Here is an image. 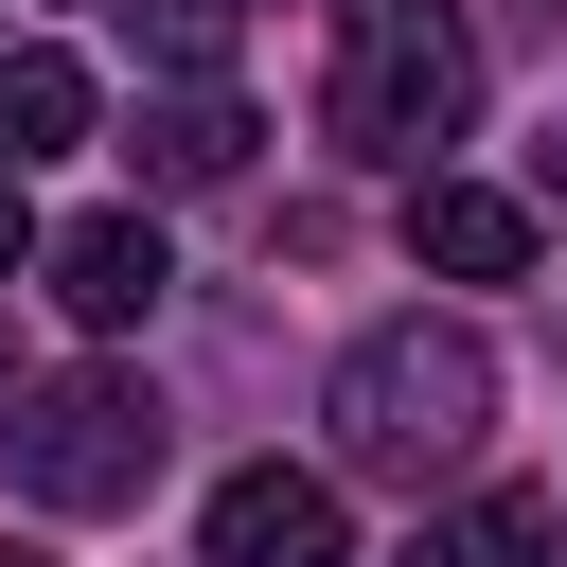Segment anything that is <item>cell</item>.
<instances>
[{
	"label": "cell",
	"instance_id": "30bf717a",
	"mask_svg": "<svg viewBox=\"0 0 567 567\" xmlns=\"http://www.w3.org/2000/svg\"><path fill=\"white\" fill-rule=\"evenodd\" d=\"M532 195H549V213H567V106H549V142H532Z\"/></svg>",
	"mask_w": 567,
	"mask_h": 567
},
{
	"label": "cell",
	"instance_id": "4fadbf2b",
	"mask_svg": "<svg viewBox=\"0 0 567 567\" xmlns=\"http://www.w3.org/2000/svg\"><path fill=\"white\" fill-rule=\"evenodd\" d=\"M0 567H53V549H0Z\"/></svg>",
	"mask_w": 567,
	"mask_h": 567
},
{
	"label": "cell",
	"instance_id": "8fae6325",
	"mask_svg": "<svg viewBox=\"0 0 567 567\" xmlns=\"http://www.w3.org/2000/svg\"><path fill=\"white\" fill-rule=\"evenodd\" d=\"M35 248H53V230H35V213H18V177H0V266H35Z\"/></svg>",
	"mask_w": 567,
	"mask_h": 567
},
{
	"label": "cell",
	"instance_id": "9c48e42d",
	"mask_svg": "<svg viewBox=\"0 0 567 567\" xmlns=\"http://www.w3.org/2000/svg\"><path fill=\"white\" fill-rule=\"evenodd\" d=\"M390 567H549V496H461V514H425Z\"/></svg>",
	"mask_w": 567,
	"mask_h": 567
},
{
	"label": "cell",
	"instance_id": "ba28073f",
	"mask_svg": "<svg viewBox=\"0 0 567 567\" xmlns=\"http://www.w3.org/2000/svg\"><path fill=\"white\" fill-rule=\"evenodd\" d=\"M71 142H89V71L35 53V35H0V177L18 159H71Z\"/></svg>",
	"mask_w": 567,
	"mask_h": 567
},
{
	"label": "cell",
	"instance_id": "52a82bcc",
	"mask_svg": "<svg viewBox=\"0 0 567 567\" xmlns=\"http://www.w3.org/2000/svg\"><path fill=\"white\" fill-rule=\"evenodd\" d=\"M248 142H266V124H248L230 89H142V124H124V159H142L159 195H213V177H248Z\"/></svg>",
	"mask_w": 567,
	"mask_h": 567
},
{
	"label": "cell",
	"instance_id": "8992f818",
	"mask_svg": "<svg viewBox=\"0 0 567 567\" xmlns=\"http://www.w3.org/2000/svg\"><path fill=\"white\" fill-rule=\"evenodd\" d=\"M35 266H53V301H71V319H89V337H124V319H142V301H159V284H177V266H159V230H142V213H71V230H53V248H35Z\"/></svg>",
	"mask_w": 567,
	"mask_h": 567
},
{
	"label": "cell",
	"instance_id": "277c9868",
	"mask_svg": "<svg viewBox=\"0 0 567 567\" xmlns=\"http://www.w3.org/2000/svg\"><path fill=\"white\" fill-rule=\"evenodd\" d=\"M213 567H354V514H337V478H301V461H248V478H213V532H195Z\"/></svg>",
	"mask_w": 567,
	"mask_h": 567
},
{
	"label": "cell",
	"instance_id": "5b68a950",
	"mask_svg": "<svg viewBox=\"0 0 567 567\" xmlns=\"http://www.w3.org/2000/svg\"><path fill=\"white\" fill-rule=\"evenodd\" d=\"M408 248H425L443 284H514V266H532V195H496V177H408Z\"/></svg>",
	"mask_w": 567,
	"mask_h": 567
},
{
	"label": "cell",
	"instance_id": "6da1fadb",
	"mask_svg": "<svg viewBox=\"0 0 567 567\" xmlns=\"http://www.w3.org/2000/svg\"><path fill=\"white\" fill-rule=\"evenodd\" d=\"M319 425H337V478L425 496V478H461L478 425H496V337H478V319H372V337L319 372Z\"/></svg>",
	"mask_w": 567,
	"mask_h": 567
},
{
	"label": "cell",
	"instance_id": "7a4b0ae2",
	"mask_svg": "<svg viewBox=\"0 0 567 567\" xmlns=\"http://www.w3.org/2000/svg\"><path fill=\"white\" fill-rule=\"evenodd\" d=\"M319 124H337L354 159H390V177H443V142L478 124V35H461L443 0H354Z\"/></svg>",
	"mask_w": 567,
	"mask_h": 567
},
{
	"label": "cell",
	"instance_id": "3957f363",
	"mask_svg": "<svg viewBox=\"0 0 567 567\" xmlns=\"http://www.w3.org/2000/svg\"><path fill=\"white\" fill-rule=\"evenodd\" d=\"M0 461L35 514H142L159 478V390L142 372H18L0 390Z\"/></svg>",
	"mask_w": 567,
	"mask_h": 567
},
{
	"label": "cell",
	"instance_id": "7c38bea8",
	"mask_svg": "<svg viewBox=\"0 0 567 567\" xmlns=\"http://www.w3.org/2000/svg\"><path fill=\"white\" fill-rule=\"evenodd\" d=\"M0 390H18V337H0Z\"/></svg>",
	"mask_w": 567,
	"mask_h": 567
},
{
	"label": "cell",
	"instance_id": "5bb4252c",
	"mask_svg": "<svg viewBox=\"0 0 567 567\" xmlns=\"http://www.w3.org/2000/svg\"><path fill=\"white\" fill-rule=\"evenodd\" d=\"M532 18H567V0H532Z\"/></svg>",
	"mask_w": 567,
	"mask_h": 567
}]
</instances>
